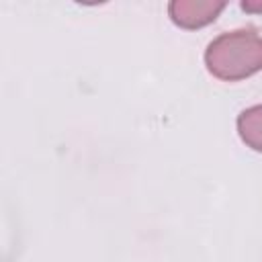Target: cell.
Masks as SVG:
<instances>
[{
	"mask_svg": "<svg viewBox=\"0 0 262 262\" xmlns=\"http://www.w3.org/2000/svg\"><path fill=\"white\" fill-rule=\"evenodd\" d=\"M237 133L248 147L262 151V104L250 106V108L239 113Z\"/></svg>",
	"mask_w": 262,
	"mask_h": 262,
	"instance_id": "3957f363",
	"label": "cell"
},
{
	"mask_svg": "<svg viewBox=\"0 0 262 262\" xmlns=\"http://www.w3.org/2000/svg\"><path fill=\"white\" fill-rule=\"evenodd\" d=\"M242 8L246 12H262V0H244L242 2Z\"/></svg>",
	"mask_w": 262,
	"mask_h": 262,
	"instance_id": "277c9868",
	"label": "cell"
},
{
	"mask_svg": "<svg viewBox=\"0 0 262 262\" xmlns=\"http://www.w3.org/2000/svg\"><path fill=\"white\" fill-rule=\"evenodd\" d=\"M223 8L225 2L215 0H172L168 4V14L180 29H201L213 23Z\"/></svg>",
	"mask_w": 262,
	"mask_h": 262,
	"instance_id": "7a4b0ae2",
	"label": "cell"
},
{
	"mask_svg": "<svg viewBox=\"0 0 262 262\" xmlns=\"http://www.w3.org/2000/svg\"><path fill=\"white\" fill-rule=\"evenodd\" d=\"M205 66L223 82L250 78L262 70V37L254 29H237L219 35L207 45Z\"/></svg>",
	"mask_w": 262,
	"mask_h": 262,
	"instance_id": "6da1fadb",
	"label": "cell"
}]
</instances>
